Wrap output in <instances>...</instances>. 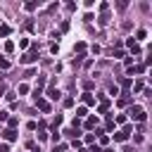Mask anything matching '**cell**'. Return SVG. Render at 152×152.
Instances as JSON below:
<instances>
[{
  "mask_svg": "<svg viewBox=\"0 0 152 152\" xmlns=\"http://www.w3.org/2000/svg\"><path fill=\"white\" fill-rule=\"evenodd\" d=\"M145 38H147V31H142V28H140V31L135 33V40H145Z\"/></svg>",
  "mask_w": 152,
  "mask_h": 152,
  "instance_id": "2e32d148",
  "label": "cell"
},
{
  "mask_svg": "<svg viewBox=\"0 0 152 152\" xmlns=\"http://www.w3.org/2000/svg\"><path fill=\"white\" fill-rule=\"evenodd\" d=\"M76 116H78V119H86V116H88V109H86V107H78V109H76Z\"/></svg>",
  "mask_w": 152,
  "mask_h": 152,
  "instance_id": "4fadbf2b",
  "label": "cell"
},
{
  "mask_svg": "<svg viewBox=\"0 0 152 152\" xmlns=\"http://www.w3.org/2000/svg\"><path fill=\"white\" fill-rule=\"evenodd\" d=\"M0 152H10V145H7V142H2V145H0Z\"/></svg>",
  "mask_w": 152,
  "mask_h": 152,
  "instance_id": "f1b7e54d",
  "label": "cell"
},
{
  "mask_svg": "<svg viewBox=\"0 0 152 152\" xmlns=\"http://www.w3.org/2000/svg\"><path fill=\"white\" fill-rule=\"evenodd\" d=\"M26 93H28V86L21 83V86H19V95H26Z\"/></svg>",
  "mask_w": 152,
  "mask_h": 152,
  "instance_id": "44dd1931",
  "label": "cell"
},
{
  "mask_svg": "<svg viewBox=\"0 0 152 152\" xmlns=\"http://www.w3.org/2000/svg\"><path fill=\"white\" fill-rule=\"evenodd\" d=\"M97 126V116H86V128H95Z\"/></svg>",
  "mask_w": 152,
  "mask_h": 152,
  "instance_id": "ba28073f",
  "label": "cell"
},
{
  "mask_svg": "<svg viewBox=\"0 0 152 152\" xmlns=\"http://www.w3.org/2000/svg\"><path fill=\"white\" fill-rule=\"evenodd\" d=\"M131 83H133V81H131V78H121V86H124V88H128V86H131Z\"/></svg>",
  "mask_w": 152,
  "mask_h": 152,
  "instance_id": "484cf974",
  "label": "cell"
},
{
  "mask_svg": "<svg viewBox=\"0 0 152 152\" xmlns=\"http://www.w3.org/2000/svg\"><path fill=\"white\" fill-rule=\"evenodd\" d=\"M33 102H36V107H38L40 112H45V114H50V102H48L45 97H36Z\"/></svg>",
  "mask_w": 152,
  "mask_h": 152,
  "instance_id": "7a4b0ae2",
  "label": "cell"
},
{
  "mask_svg": "<svg viewBox=\"0 0 152 152\" xmlns=\"http://www.w3.org/2000/svg\"><path fill=\"white\" fill-rule=\"evenodd\" d=\"M64 150H66V145H57L55 147V152H64Z\"/></svg>",
  "mask_w": 152,
  "mask_h": 152,
  "instance_id": "f546056e",
  "label": "cell"
},
{
  "mask_svg": "<svg viewBox=\"0 0 152 152\" xmlns=\"http://www.w3.org/2000/svg\"><path fill=\"white\" fill-rule=\"evenodd\" d=\"M50 138H52V140H55V142H57V140H59V133H57V126H52V135H50Z\"/></svg>",
  "mask_w": 152,
  "mask_h": 152,
  "instance_id": "7402d4cb",
  "label": "cell"
},
{
  "mask_svg": "<svg viewBox=\"0 0 152 152\" xmlns=\"http://www.w3.org/2000/svg\"><path fill=\"white\" fill-rule=\"evenodd\" d=\"M5 52H14V43H12V40L5 43Z\"/></svg>",
  "mask_w": 152,
  "mask_h": 152,
  "instance_id": "e0dca14e",
  "label": "cell"
},
{
  "mask_svg": "<svg viewBox=\"0 0 152 152\" xmlns=\"http://www.w3.org/2000/svg\"><path fill=\"white\" fill-rule=\"evenodd\" d=\"M128 114H131L135 121H145V116H147V114H145V109H142L140 104H133V107L128 109Z\"/></svg>",
  "mask_w": 152,
  "mask_h": 152,
  "instance_id": "6da1fadb",
  "label": "cell"
},
{
  "mask_svg": "<svg viewBox=\"0 0 152 152\" xmlns=\"http://www.w3.org/2000/svg\"><path fill=\"white\" fill-rule=\"evenodd\" d=\"M83 102L86 104H95V95L93 93H83Z\"/></svg>",
  "mask_w": 152,
  "mask_h": 152,
  "instance_id": "30bf717a",
  "label": "cell"
},
{
  "mask_svg": "<svg viewBox=\"0 0 152 152\" xmlns=\"http://www.w3.org/2000/svg\"><path fill=\"white\" fill-rule=\"evenodd\" d=\"M17 126H19V119L17 116H10L7 119V128H17Z\"/></svg>",
  "mask_w": 152,
  "mask_h": 152,
  "instance_id": "7c38bea8",
  "label": "cell"
},
{
  "mask_svg": "<svg viewBox=\"0 0 152 152\" xmlns=\"http://www.w3.org/2000/svg\"><path fill=\"white\" fill-rule=\"evenodd\" d=\"M0 69H10V59H5V57H0Z\"/></svg>",
  "mask_w": 152,
  "mask_h": 152,
  "instance_id": "d6986e66",
  "label": "cell"
},
{
  "mask_svg": "<svg viewBox=\"0 0 152 152\" xmlns=\"http://www.w3.org/2000/svg\"><path fill=\"white\" fill-rule=\"evenodd\" d=\"M124 152H131V147H124Z\"/></svg>",
  "mask_w": 152,
  "mask_h": 152,
  "instance_id": "1f68e13d",
  "label": "cell"
},
{
  "mask_svg": "<svg viewBox=\"0 0 152 152\" xmlns=\"http://www.w3.org/2000/svg\"><path fill=\"white\" fill-rule=\"evenodd\" d=\"M10 33H12V28H10L7 24H2V26H0V36H10Z\"/></svg>",
  "mask_w": 152,
  "mask_h": 152,
  "instance_id": "5bb4252c",
  "label": "cell"
},
{
  "mask_svg": "<svg viewBox=\"0 0 152 152\" xmlns=\"http://www.w3.org/2000/svg\"><path fill=\"white\" fill-rule=\"evenodd\" d=\"M107 21H109V14H107V12H102V14H100V26H104Z\"/></svg>",
  "mask_w": 152,
  "mask_h": 152,
  "instance_id": "9a60e30c",
  "label": "cell"
},
{
  "mask_svg": "<svg viewBox=\"0 0 152 152\" xmlns=\"http://www.w3.org/2000/svg\"><path fill=\"white\" fill-rule=\"evenodd\" d=\"M10 119V112H0V121H7Z\"/></svg>",
  "mask_w": 152,
  "mask_h": 152,
  "instance_id": "83f0119b",
  "label": "cell"
},
{
  "mask_svg": "<svg viewBox=\"0 0 152 152\" xmlns=\"http://www.w3.org/2000/svg\"><path fill=\"white\" fill-rule=\"evenodd\" d=\"M31 76H36V69H28V71L24 74V78H31Z\"/></svg>",
  "mask_w": 152,
  "mask_h": 152,
  "instance_id": "d4e9b609",
  "label": "cell"
},
{
  "mask_svg": "<svg viewBox=\"0 0 152 152\" xmlns=\"http://www.w3.org/2000/svg\"><path fill=\"white\" fill-rule=\"evenodd\" d=\"M74 104V97H64V107H71Z\"/></svg>",
  "mask_w": 152,
  "mask_h": 152,
  "instance_id": "4316f807",
  "label": "cell"
},
{
  "mask_svg": "<svg viewBox=\"0 0 152 152\" xmlns=\"http://www.w3.org/2000/svg\"><path fill=\"white\" fill-rule=\"evenodd\" d=\"M142 71H145L142 64H138V66H128V74H142Z\"/></svg>",
  "mask_w": 152,
  "mask_h": 152,
  "instance_id": "8fae6325",
  "label": "cell"
},
{
  "mask_svg": "<svg viewBox=\"0 0 152 152\" xmlns=\"http://www.w3.org/2000/svg\"><path fill=\"white\" fill-rule=\"evenodd\" d=\"M48 97L50 100H59V90L57 88H48Z\"/></svg>",
  "mask_w": 152,
  "mask_h": 152,
  "instance_id": "9c48e42d",
  "label": "cell"
},
{
  "mask_svg": "<svg viewBox=\"0 0 152 152\" xmlns=\"http://www.w3.org/2000/svg\"><path fill=\"white\" fill-rule=\"evenodd\" d=\"M126 7H128V2H126V0H121V2H116V10H126Z\"/></svg>",
  "mask_w": 152,
  "mask_h": 152,
  "instance_id": "cb8c5ba5",
  "label": "cell"
},
{
  "mask_svg": "<svg viewBox=\"0 0 152 152\" xmlns=\"http://www.w3.org/2000/svg\"><path fill=\"white\" fill-rule=\"evenodd\" d=\"M83 57H86V55H78V57H74V62H71V64H74V66H78V64L83 62Z\"/></svg>",
  "mask_w": 152,
  "mask_h": 152,
  "instance_id": "ffe728a7",
  "label": "cell"
},
{
  "mask_svg": "<svg viewBox=\"0 0 152 152\" xmlns=\"http://www.w3.org/2000/svg\"><path fill=\"white\" fill-rule=\"evenodd\" d=\"M109 104H112V102H109V100H102V102H100V104H97V112H100V114H104V112H107V109H109Z\"/></svg>",
  "mask_w": 152,
  "mask_h": 152,
  "instance_id": "52a82bcc",
  "label": "cell"
},
{
  "mask_svg": "<svg viewBox=\"0 0 152 152\" xmlns=\"http://www.w3.org/2000/svg\"><path fill=\"white\" fill-rule=\"evenodd\" d=\"M126 45H128V50H131L133 55H138V52H140V45H138L133 38H128V40H126Z\"/></svg>",
  "mask_w": 152,
  "mask_h": 152,
  "instance_id": "8992f818",
  "label": "cell"
},
{
  "mask_svg": "<svg viewBox=\"0 0 152 152\" xmlns=\"http://www.w3.org/2000/svg\"><path fill=\"white\" fill-rule=\"evenodd\" d=\"M102 152H114V150H102Z\"/></svg>",
  "mask_w": 152,
  "mask_h": 152,
  "instance_id": "d6a6232c",
  "label": "cell"
},
{
  "mask_svg": "<svg viewBox=\"0 0 152 152\" xmlns=\"http://www.w3.org/2000/svg\"><path fill=\"white\" fill-rule=\"evenodd\" d=\"M24 7H26V10H28V12H31V10H36V7H38V2H26V5H24Z\"/></svg>",
  "mask_w": 152,
  "mask_h": 152,
  "instance_id": "603a6c76",
  "label": "cell"
},
{
  "mask_svg": "<svg viewBox=\"0 0 152 152\" xmlns=\"http://www.w3.org/2000/svg\"><path fill=\"white\" fill-rule=\"evenodd\" d=\"M2 138H5L7 142H12V140H17V131H14V128H5V131H2Z\"/></svg>",
  "mask_w": 152,
  "mask_h": 152,
  "instance_id": "5b68a950",
  "label": "cell"
},
{
  "mask_svg": "<svg viewBox=\"0 0 152 152\" xmlns=\"http://www.w3.org/2000/svg\"><path fill=\"white\" fill-rule=\"evenodd\" d=\"M5 93H7V88H5V83H0V97H2Z\"/></svg>",
  "mask_w": 152,
  "mask_h": 152,
  "instance_id": "4dcf8cb0",
  "label": "cell"
},
{
  "mask_svg": "<svg viewBox=\"0 0 152 152\" xmlns=\"http://www.w3.org/2000/svg\"><path fill=\"white\" fill-rule=\"evenodd\" d=\"M21 62H24V64H33V62H38V52H26V55H21Z\"/></svg>",
  "mask_w": 152,
  "mask_h": 152,
  "instance_id": "3957f363",
  "label": "cell"
},
{
  "mask_svg": "<svg viewBox=\"0 0 152 152\" xmlns=\"http://www.w3.org/2000/svg\"><path fill=\"white\" fill-rule=\"evenodd\" d=\"M128 135H131V133L121 128V131H116V133H114V142H126V140H128Z\"/></svg>",
  "mask_w": 152,
  "mask_h": 152,
  "instance_id": "277c9868",
  "label": "cell"
},
{
  "mask_svg": "<svg viewBox=\"0 0 152 152\" xmlns=\"http://www.w3.org/2000/svg\"><path fill=\"white\" fill-rule=\"evenodd\" d=\"M45 86V76H38V83H36V90H40Z\"/></svg>",
  "mask_w": 152,
  "mask_h": 152,
  "instance_id": "ac0fdd59",
  "label": "cell"
}]
</instances>
